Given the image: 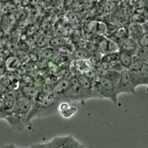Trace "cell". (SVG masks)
Instances as JSON below:
<instances>
[{
    "mask_svg": "<svg viewBox=\"0 0 148 148\" xmlns=\"http://www.w3.org/2000/svg\"><path fill=\"white\" fill-rule=\"evenodd\" d=\"M59 102L54 94L47 95L39 90L35 98L31 110L26 116L27 122L36 117H48L54 114L58 109Z\"/></svg>",
    "mask_w": 148,
    "mask_h": 148,
    "instance_id": "6da1fadb",
    "label": "cell"
},
{
    "mask_svg": "<svg viewBox=\"0 0 148 148\" xmlns=\"http://www.w3.org/2000/svg\"><path fill=\"white\" fill-rule=\"evenodd\" d=\"M94 97L95 98H107L116 104L117 96L115 84L109 79L98 77L92 81Z\"/></svg>",
    "mask_w": 148,
    "mask_h": 148,
    "instance_id": "7a4b0ae2",
    "label": "cell"
},
{
    "mask_svg": "<svg viewBox=\"0 0 148 148\" xmlns=\"http://www.w3.org/2000/svg\"><path fill=\"white\" fill-rule=\"evenodd\" d=\"M34 148H84L86 146L72 135L56 136L51 140L43 143L32 144Z\"/></svg>",
    "mask_w": 148,
    "mask_h": 148,
    "instance_id": "3957f363",
    "label": "cell"
},
{
    "mask_svg": "<svg viewBox=\"0 0 148 148\" xmlns=\"http://www.w3.org/2000/svg\"><path fill=\"white\" fill-rule=\"evenodd\" d=\"M14 93L16 97L15 104L12 110L9 112L26 118L27 115L31 109L34 101L24 96L19 90V88L16 90Z\"/></svg>",
    "mask_w": 148,
    "mask_h": 148,
    "instance_id": "277c9868",
    "label": "cell"
},
{
    "mask_svg": "<svg viewBox=\"0 0 148 148\" xmlns=\"http://www.w3.org/2000/svg\"><path fill=\"white\" fill-rule=\"evenodd\" d=\"M55 98L60 102H72V95L68 79H59L53 85Z\"/></svg>",
    "mask_w": 148,
    "mask_h": 148,
    "instance_id": "5b68a950",
    "label": "cell"
},
{
    "mask_svg": "<svg viewBox=\"0 0 148 148\" xmlns=\"http://www.w3.org/2000/svg\"><path fill=\"white\" fill-rule=\"evenodd\" d=\"M115 87L118 95L122 93L136 95V87L132 81L129 70L124 69L121 71L119 80L115 85Z\"/></svg>",
    "mask_w": 148,
    "mask_h": 148,
    "instance_id": "8992f818",
    "label": "cell"
},
{
    "mask_svg": "<svg viewBox=\"0 0 148 148\" xmlns=\"http://www.w3.org/2000/svg\"><path fill=\"white\" fill-rule=\"evenodd\" d=\"M68 81L72 95L73 102L83 103L86 99L77 76L75 74H73L68 79Z\"/></svg>",
    "mask_w": 148,
    "mask_h": 148,
    "instance_id": "52a82bcc",
    "label": "cell"
},
{
    "mask_svg": "<svg viewBox=\"0 0 148 148\" xmlns=\"http://www.w3.org/2000/svg\"><path fill=\"white\" fill-rule=\"evenodd\" d=\"M119 50L118 44L107 37L102 38L97 46V52L101 55L116 52Z\"/></svg>",
    "mask_w": 148,
    "mask_h": 148,
    "instance_id": "ba28073f",
    "label": "cell"
},
{
    "mask_svg": "<svg viewBox=\"0 0 148 148\" xmlns=\"http://www.w3.org/2000/svg\"><path fill=\"white\" fill-rule=\"evenodd\" d=\"M75 75L77 76V79L80 84L86 100L90 98H94L92 88V81L83 74L76 73Z\"/></svg>",
    "mask_w": 148,
    "mask_h": 148,
    "instance_id": "9c48e42d",
    "label": "cell"
},
{
    "mask_svg": "<svg viewBox=\"0 0 148 148\" xmlns=\"http://www.w3.org/2000/svg\"><path fill=\"white\" fill-rule=\"evenodd\" d=\"M71 70L73 74L76 73L84 74L91 67V63L90 59H80L73 60Z\"/></svg>",
    "mask_w": 148,
    "mask_h": 148,
    "instance_id": "30bf717a",
    "label": "cell"
},
{
    "mask_svg": "<svg viewBox=\"0 0 148 148\" xmlns=\"http://www.w3.org/2000/svg\"><path fill=\"white\" fill-rule=\"evenodd\" d=\"M16 102V97L14 92H6L1 99L2 110L3 112H9L14 108ZM2 112V113H3Z\"/></svg>",
    "mask_w": 148,
    "mask_h": 148,
    "instance_id": "8fae6325",
    "label": "cell"
},
{
    "mask_svg": "<svg viewBox=\"0 0 148 148\" xmlns=\"http://www.w3.org/2000/svg\"><path fill=\"white\" fill-rule=\"evenodd\" d=\"M128 35L130 38L138 41L145 33V30L141 23L133 22L127 27Z\"/></svg>",
    "mask_w": 148,
    "mask_h": 148,
    "instance_id": "7c38bea8",
    "label": "cell"
},
{
    "mask_svg": "<svg viewBox=\"0 0 148 148\" xmlns=\"http://www.w3.org/2000/svg\"><path fill=\"white\" fill-rule=\"evenodd\" d=\"M119 50H125L134 55L139 45L138 42L128 37L118 44Z\"/></svg>",
    "mask_w": 148,
    "mask_h": 148,
    "instance_id": "4fadbf2b",
    "label": "cell"
},
{
    "mask_svg": "<svg viewBox=\"0 0 148 148\" xmlns=\"http://www.w3.org/2000/svg\"><path fill=\"white\" fill-rule=\"evenodd\" d=\"M19 90L24 96L32 99L33 101L39 91V89L34 84L20 85Z\"/></svg>",
    "mask_w": 148,
    "mask_h": 148,
    "instance_id": "5bb4252c",
    "label": "cell"
},
{
    "mask_svg": "<svg viewBox=\"0 0 148 148\" xmlns=\"http://www.w3.org/2000/svg\"><path fill=\"white\" fill-rule=\"evenodd\" d=\"M133 55V54L127 50H119V62L124 69H130Z\"/></svg>",
    "mask_w": 148,
    "mask_h": 148,
    "instance_id": "9a60e30c",
    "label": "cell"
},
{
    "mask_svg": "<svg viewBox=\"0 0 148 148\" xmlns=\"http://www.w3.org/2000/svg\"><path fill=\"white\" fill-rule=\"evenodd\" d=\"M7 71H16L21 66V62L16 56L10 55L5 60Z\"/></svg>",
    "mask_w": 148,
    "mask_h": 148,
    "instance_id": "2e32d148",
    "label": "cell"
},
{
    "mask_svg": "<svg viewBox=\"0 0 148 148\" xmlns=\"http://www.w3.org/2000/svg\"><path fill=\"white\" fill-rule=\"evenodd\" d=\"M93 53L85 48H79L73 50L72 52V59L73 60L80 59H90Z\"/></svg>",
    "mask_w": 148,
    "mask_h": 148,
    "instance_id": "e0dca14e",
    "label": "cell"
},
{
    "mask_svg": "<svg viewBox=\"0 0 148 148\" xmlns=\"http://www.w3.org/2000/svg\"><path fill=\"white\" fill-rule=\"evenodd\" d=\"M129 37L127 28L124 27L119 28L112 33H110L107 37L110 38L116 43L119 44L122 40Z\"/></svg>",
    "mask_w": 148,
    "mask_h": 148,
    "instance_id": "ac0fdd59",
    "label": "cell"
},
{
    "mask_svg": "<svg viewBox=\"0 0 148 148\" xmlns=\"http://www.w3.org/2000/svg\"><path fill=\"white\" fill-rule=\"evenodd\" d=\"M88 28L91 32L98 35H104L107 32L106 24L101 21H94L90 23Z\"/></svg>",
    "mask_w": 148,
    "mask_h": 148,
    "instance_id": "d6986e66",
    "label": "cell"
},
{
    "mask_svg": "<svg viewBox=\"0 0 148 148\" xmlns=\"http://www.w3.org/2000/svg\"><path fill=\"white\" fill-rule=\"evenodd\" d=\"M56 74L59 79H69L73 74L71 66L68 63H63L61 66H58Z\"/></svg>",
    "mask_w": 148,
    "mask_h": 148,
    "instance_id": "ffe728a7",
    "label": "cell"
},
{
    "mask_svg": "<svg viewBox=\"0 0 148 148\" xmlns=\"http://www.w3.org/2000/svg\"><path fill=\"white\" fill-rule=\"evenodd\" d=\"M101 60L102 62L109 65L111 68L113 65L119 62V51L102 55Z\"/></svg>",
    "mask_w": 148,
    "mask_h": 148,
    "instance_id": "44dd1931",
    "label": "cell"
},
{
    "mask_svg": "<svg viewBox=\"0 0 148 148\" xmlns=\"http://www.w3.org/2000/svg\"><path fill=\"white\" fill-rule=\"evenodd\" d=\"M132 81L135 87L140 85H146L145 81L142 77L140 70H129Z\"/></svg>",
    "mask_w": 148,
    "mask_h": 148,
    "instance_id": "7402d4cb",
    "label": "cell"
},
{
    "mask_svg": "<svg viewBox=\"0 0 148 148\" xmlns=\"http://www.w3.org/2000/svg\"><path fill=\"white\" fill-rule=\"evenodd\" d=\"M58 109H60L61 114L66 118L70 117L76 111V108L73 107H69L67 102H61L59 104Z\"/></svg>",
    "mask_w": 148,
    "mask_h": 148,
    "instance_id": "603a6c76",
    "label": "cell"
},
{
    "mask_svg": "<svg viewBox=\"0 0 148 148\" xmlns=\"http://www.w3.org/2000/svg\"><path fill=\"white\" fill-rule=\"evenodd\" d=\"M68 44V40L62 37H54L49 41V45L50 46L54 48H61Z\"/></svg>",
    "mask_w": 148,
    "mask_h": 148,
    "instance_id": "cb8c5ba5",
    "label": "cell"
},
{
    "mask_svg": "<svg viewBox=\"0 0 148 148\" xmlns=\"http://www.w3.org/2000/svg\"><path fill=\"white\" fill-rule=\"evenodd\" d=\"M56 53V51L53 47H45L43 48L39 53V57L40 58L45 59L47 60L52 59Z\"/></svg>",
    "mask_w": 148,
    "mask_h": 148,
    "instance_id": "d4e9b609",
    "label": "cell"
},
{
    "mask_svg": "<svg viewBox=\"0 0 148 148\" xmlns=\"http://www.w3.org/2000/svg\"><path fill=\"white\" fill-rule=\"evenodd\" d=\"M134 55L138 56L144 63L148 64V49L146 48L139 45Z\"/></svg>",
    "mask_w": 148,
    "mask_h": 148,
    "instance_id": "484cf974",
    "label": "cell"
},
{
    "mask_svg": "<svg viewBox=\"0 0 148 148\" xmlns=\"http://www.w3.org/2000/svg\"><path fill=\"white\" fill-rule=\"evenodd\" d=\"M29 15L28 10L26 8H18V10L14 13V16L16 20L18 21H21L25 20Z\"/></svg>",
    "mask_w": 148,
    "mask_h": 148,
    "instance_id": "4316f807",
    "label": "cell"
},
{
    "mask_svg": "<svg viewBox=\"0 0 148 148\" xmlns=\"http://www.w3.org/2000/svg\"><path fill=\"white\" fill-rule=\"evenodd\" d=\"M143 62L136 55H134L132 59L131 64L129 70H140L143 66Z\"/></svg>",
    "mask_w": 148,
    "mask_h": 148,
    "instance_id": "83f0119b",
    "label": "cell"
},
{
    "mask_svg": "<svg viewBox=\"0 0 148 148\" xmlns=\"http://www.w3.org/2000/svg\"><path fill=\"white\" fill-rule=\"evenodd\" d=\"M137 42L139 46L147 48L148 46V31H145Z\"/></svg>",
    "mask_w": 148,
    "mask_h": 148,
    "instance_id": "f1b7e54d",
    "label": "cell"
},
{
    "mask_svg": "<svg viewBox=\"0 0 148 148\" xmlns=\"http://www.w3.org/2000/svg\"><path fill=\"white\" fill-rule=\"evenodd\" d=\"M140 71L145 81L146 85H147L148 82V64L143 63L142 67L140 69Z\"/></svg>",
    "mask_w": 148,
    "mask_h": 148,
    "instance_id": "f546056e",
    "label": "cell"
},
{
    "mask_svg": "<svg viewBox=\"0 0 148 148\" xmlns=\"http://www.w3.org/2000/svg\"><path fill=\"white\" fill-rule=\"evenodd\" d=\"M84 74L87 77H88L89 79H90L92 81H95L98 78L96 71L95 69L92 67H91L88 71H87L86 73H85Z\"/></svg>",
    "mask_w": 148,
    "mask_h": 148,
    "instance_id": "4dcf8cb0",
    "label": "cell"
},
{
    "mask_svg": "<svg viewBox=\"0 0 148 148\" xmlns=\"http://www.w3.org/2000/svg\"><path fill=\"white\" fill-rule=\"evenodd\" d=\"M10 55V52L9 49L5 47L0 48V59L5 60Z\"/></svg>",
    "mask_w": 148,
    "mask_h": 148,
    "instance_id": "1f68e13d",
    "label": "cell"
},
{
    "mask_svg": "<svg viewBox=\"0 0 148 148\" xmlns=\"http://www.w3.org/2000/svg\"><path fill=\"white\" fill-rule=\"evenodd\" d=\"M18 46L20 50H23L25 52H27L28 51L29 46H28V44H27L24 41L20 40L18 42Z\"/></svg>",
    "mask_w": 148,
    "mask_h": 148,
    "instance_id": "d6a6232c",
    "label": "cell"
},
{
    "mask_svg": "<svg viewBox=\"0 0 148 148\" xmlns=\"http://www.w3.org/2000/svg\"><path fill=\"white\" fill-rule=\"evenodd\" d=\"M27 56H28V58L29 59V61L32 63L37 62L38 61V60L39 59V56L36 53H35V52H29L27 54Z\"/></svg>",
    "mask_w": 148,
    "mask_h": 148,
    "instance_id": "836d02e7",
    "label": "cell"
},
{
    "mask_svg": "<svg viewBox=\"0 0 148 148\" xmlns=\"http://www.w3.org/2000/svg\"><path fill=\"white\" fill-rule=\"evenodd\" d=\"M10 1V0H0V2L2 3H5L9 2Z\"/></svg>",
    "mask_w": 148,
    "mask_h": 148,
    "instance_id": "e575fe53",
    "label": "cell"
},
{
    "mask_svg": "<svg viewBox=\"0 0 148 148\" xmlns=\"http://www.w3.org/2000/svg\"><path fill=\"white\" fill-rule=\"evenodd\" d=\"M147 85H148V82H147Z\"/></svg>",
    "mask_w": 148,
    "mask_h": 148,
    "instance_id": "d590c367",
    "label": "cell"
}]
</instances>
